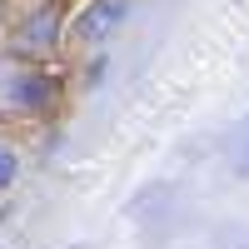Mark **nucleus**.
<instances>
[{"label":"nucleus","mask_w":249,"mask_h":249,"mask_svg":"<svg viewBox=\"0 0 249 249\" xmlns=\"http://www.w3.org/2000/svg\"><path fill=\"white\" fill-rule=\"evenodd\" d=\"M55 95H60V85L45 70L20 65V70L0 75V115H45L55 105Z\"/></svg>","instance_id":"obj_1"},{"label":"nucleus","mask_w":249,"mask_h":249,"mask_svg":"<svg viewBox=\"0 0 249 249\" xmlns=\"http://www.w3.org/2000/svg\"><path fill=\"white\" fill-rule=\"evenodd\" d=\"M60 30H65V10H60V0H40V5L20 20V30H15V55L40 60V55L60 50Z\"/></svg>","instance_id":"obj_2"},{"label":"nucleus","mask_w":249,"mask_h":249,"mask_svg":"<svg viewBox=\"0 0 249 249\" xmlns=\"http://www.w3.org/2000/svg\"><path fill=\"white\" fill-rule=\"evenodd\" d=\"M135 10V0H90L75 20V40L80 45H105V40L124 25V15Z\"/></svg>","instance_id":"obj_3"},{"label":"nucleus","mask_w":249,"mask_h":249,"mask_svg":"<svg viewBox=\"0 0 249 249\" xmlns=\"http://www.w3.org/2000/svg\"><path fill=\"white\" fill-rule=\"evenodd\" d=\"M15 175H20V155L10 150L5 140H0V195H5L10 184H15Z\"/></svg>","instance_id":"obj_4"}]
</instances>
